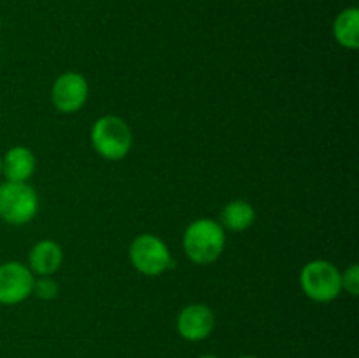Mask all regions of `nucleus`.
Listing matches in <instances>:
<instances>
[{"mask_svg": "<svg viewBox=\"0 0 359 358\" xmlns=\"http://www.w3.org/2000/svg\"><path fill=\"white\" fill-rule=\"evenodd\" d=\"M0 174H2V157H0Z\"/></svg>", "mask_w": 359, "mask_h": 358, "instance_id": "f3484780", "label": "nucleus"}, {"mask_svg": "<svg viewBox=\"0 0 359 358\" xmlns=\"http://www.w3.org/2000/svg\"><path fill=\"white\" fill-rule=\"evenodd\" d=\"M58 283L51 276H41L39 279H35L32 293H35L42 300H53V298L58 297Z\"/></svg>", "mask_w": 359, "mask_h": 358, "instance_id": "ddd939ff", "label": "nucleus"}, {"mask_svg": "<svg viewBox=\"0 0 359 358\" xmlns=\"http://www.w3.org/2000/svg\"><path fill=\"white\" fill-rule=\"evenodd\" d=\"M37 160L30 147L14 146L2 157V174L7 181L27 183L34 175Z\"/></svg>", "mask_w": 359, "mask_h": 358, "instance_id": "9d476101", "label": "nucleus"}, {"mask_svg": "<svg viewBox=\"0 0 359 358\" xmlns=\"http://www.w3.org/2000/svg\"><path fill=\"white\" fill-rule=\"evenodd\" d=\"M238 358H258V357H252V354H242V357Z\"/></svg>", "mask_w": 359, "mask_h": 358, "instance_id": "dca6fc26", "label": "nucleus"}, {"mask_svg": "<svg viewBox=\"0 0 359 358\" xmlns=\"http://www.w3.org/2000/svg\"><path fill=\"white\" fill-rule=\"evenodd\" d=\"M0 30H2V20H0Z\"/></svg>", "mask_w": 359, "mask_h": 358, "instance_id": "a211bd4d", "label": "nucleus"}, {"mask_svg": "<svg viewBox=\"0 0 359 358\" xmlns=\"http://www.w3.org/2000/svg\"><path fill=\"white\" fill-rule=\"evenodd\" d=\"M132 130L119 116H102L91 126V146L105 160H123L132 150Z\"/></svg>", "mask_w": 359, "mask_h": 358, "instance_id": "f03ea898", "label": "nucleus"}, {"mask_svg": "<svg viewBox=\"0 0 359 358\" xmlns=\"http://www.w3.org/2000/svg\"><path fill=\"white\" fill-rule=\"evenodd\" d=\"M177 333L189 343H200L212 333L216 326V316L205 304H189L179 312Z\"/></svg>", "mask_w": 359, "mask_h": 358, "instance_id": "6e6552de", "label": "nucleus"}, {"mask_svg": "<svg viewBox=\"0 0 359 358\" xmlns=\"http://www.w3.org/2000/svg\"><path fill=\"white\" fill-rule=\"evenodd\" d=\"M226 235L219 221L212 218L195 220L182 235V248L186 256L196 265H210L224 251Z\"/></svg>", "mask_w": 359, "mask_h": 358, "instance_id": "f257e3e1", "label": "nucleus"}, {"mask_svg": "<svg viewBox=\"0 0 359 358\" xmlns=\"http://www.w3.org/2000/svg\"><path fill=\"white\" fill-rule=\"evenodd\" d=\"M63 263L62 246L51 239H42L28 253V269L37 276H53Z\"/></svg>", "mask_w": 359, "mask_h": 358, "instance_id": "1a4fd4ad", "label": "nucleus"}, {"mask_svg": "<svg viewBox=\"0 0 359 358\" xmlns=\"http://www.w3.org/2000/svg\"><path fill=\"white\" fill-rule=\"evenodd\" d=\"M200 358H219V357H216V354H202V357H200Z\"/></svg>", "mask_w": 359, "mask_h": 358, "instance_id": "2eb2a0df", "label": "nucleus"}, {"mask_svg": "<svg viewBox=\"0 0 359 358\" xmlns=\"http://www.w3.org/2000/svg\"><path fill=\"white\" fill-rule=\"evenodd\" d=\"M90 86L83 74L65 72L56 77L51 88V102L63 114H74L86 104Z\"/></svg>", "mask_w": 359, "mask_h": 358, "instance_id": "0eeeda50", "label": "nucleus"}, {"mask_svg": "<svg viewBox=\"0 0 359 358\" xmlns=\"http://www.w3.org/2000/svg\"><path fill=\"white\" fill-rule=\"evenodd\" d=\"M300 286L311 300L328 304L342 291V272L328 260H312L302 269Z\"/></svg>", "mask_w": 359, "mask_h": 358, "instance_id": "7ed1b4c3", "label": "nucleus"}, {"mask_svg": "<svg viewBox=\"0 0 359 358\" xmlns=\"http://www.w3.org/2000/svg\"><path fill=\"white\" fill-rule=\"evenodd\" d=\"M342 290H346L347 293L358 297L359 293V267L356 263L349 265L346 269V272H342Z\"/></svg>", "mask_w": 359, "mask_h": 358, "instance_id": "4468645a", "label": "nucleus"}, {"mask_svg": "<svg viewBox=\"0 0 359 358\" xmlns=\"http://www.w3.org/2000/svg\"><path fill=\"white\" fill-rule=\"evenodd\" d=\"M256 221V211L245 200H231L221 211L219 225L231 232H244Z\"/></svg>", "mask_w": 359, "mask_h": 358, "instance_id": "9b49d317", "label": "nucleus"}, {"mask_svg": "<svg viewBox=\"0 0 359 358\" xmlns=\"http://www.w3.org/2000/svg\"><path fill=\"white\" fill-rule=\"evenodd\" d=\"M39 197L28 183L0 185V218L9 225H27L37 216Z\"/></svg>", "mask_w": 359, "mask_h": 358, "instance_id": "39448f33", "label": "nucleus"}, {"mask_svg": "<svg viewBox=\"0 0 359 358\" xmlns=\"http://www.w3.org/2000/svg\"><path fill=\"white\" fill-rule=\"evenodd\" d=\"M333 35L337 42L346 49L359 48V11L358 7H347L333 23Z\"/></svg>", "mask_w": 359, "mask_h": 358, "instance_id": "f8f14e48", "label": "nucleus"}, {"mask_svg": "<svg viewBox=\"0 0 359 358\" xmlns=\"http://www.w3.org/2000/svg\"><path fill=\"white\" fill-rule=\"evenodd\" d=\"M34 272L21 262L0 263V304L18 305L34 291Z\"/></svg>", "mask_w": 359, "mask_h": 358, "instance_id": "423d86ee", "label": "nucleus"}, {"mask_svg": "<svg viewBox=\"0 0 359 358\" xmlns=\"http://www.w3.org/2000/svg\"><path fill=\"white\" fill-rule=\"evenodd\" d=\"M128 256L133 269L144 276H161L175 267L168 246L153 234L137 235L130 244Z\"/></svg>", "mask_w": 359, "mask_h": 358, "instance_id": "20e7f679", "label": "nucleus"}]
</instances>
